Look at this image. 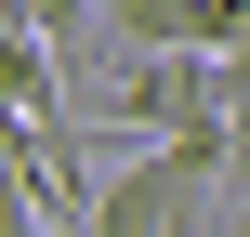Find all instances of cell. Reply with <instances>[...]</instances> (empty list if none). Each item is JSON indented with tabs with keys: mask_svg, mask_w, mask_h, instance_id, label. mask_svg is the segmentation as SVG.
<instances>
[{
	"mask_svg": "<svg viewBox=\"0 0 250 237\" xmlns=\"http://www.w3.org/2000/svg\"><path fill=\"white\" fill-rule=\"evenodd\" d=\"M237 172H250L237 132H145V145L92 185V224L79 237H211L224 198H237Z\"/></svg>",
	"mask_w": 250,
	"mask_h": 237,
	"instance_id": "obj_1",
	"label": "cell"
},
{
	"mask_svg": "<svg viewBox=\"0 0 250 237\" xmlns=\"http://www.w3.org/2000/svg\"><path fill=\"white\" fill-rule=\"evenodd\" d=\"M237 106H250L237 53H132L105 79V119H132V132H237Z\"/></svg>",
	"mask_w": 250,
	"mask_h": 237,
	"instance_id": "obj_2",
	"label": "cell"
},
{
	"mask_svg": "<svg viewBox=\"0 0 250 237\" xmlns=\"http://www.w3.org/2000/svg\"><path fill=\"white\" fill-rule=\"evenodd\" d=\"M13 13H26V26H53V40H66V53H79V40H92V26H105V13H92V0H13Z\"/></svg>",
	"mask_w": 250,
	"mask_h": 237,
	"instance_id": "obj_3",
	"label": "cell"
},
{
	"mask_svg": "<svg viewBox=\"0 0 250 237\" xmlns=\"http://www.w3.org/2000/svg\"><path fill=\"white\" fill-rule=\"evenodd\" d=\"M211 237H250V172H237V198H224V224H211Z\"/></svg>",
	"mask_w": 250,
	"mask_h": 237,
	"instance_id": "obj_4",
	"label": "cell"
}]
</instances>
